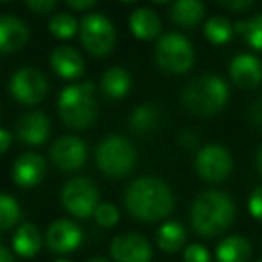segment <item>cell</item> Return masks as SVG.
I'll use <instances>...</instances> for the list:
<instances>
[{"instance_id":"83f0119b","label":"cell","mask_w":262,"mask_h":262,"mask_svg":"<svg viewBox=\"0 0 262 262\" xmlns=\"http://www.w3.org/2000/svg\"><path fill=\"white\" fill-rule=\"evenodd\" d=\"M49 29H51V34L56 38H61V40H67V38L74 36L77 31V22L72 15L69 13H56L54 16L49 22Z\"/></svg>"},{"instance_id":"3957f363","label":"cell","mask_w":262,"mask_h":262,"mask_svg":"<svg viewBox=\"0 0 262 262\" xmlns=\"http://www.w3.org/2000/svg\"><path fill=\"white\" fill-rule=\"evenodd\" d=\"M228 101V86L219 76L205 74L192 79L182 92V102L194 115L212 117Z\"/></svg>"},{"instance_id":"30bf717a","label":"cell","mask_w":262,"mask_h":262,"mask_svg":"<svg viewBox=\"0 0 262 262\" xmlns=\"http://www.w3.org/2000/svg\"><path fill=\"white\" fill-rule=\"evenodd\" d=\"M232 167V155L217 144L205 146L196 157V171L207 182H223L230 176Z\"/></svg>"},{"instance_id":"60d3db41","label":"cell","mask_w":262,"mask_h":262,"mask_svg":"<svg viewBox=\"0 0 262 262\" xmlns=\"http://www.w3.org/2000/svg\"><path fill=\"white\" fill-rule=\"evenodd\" d=\"M88 262H110V260H106V258H102V257H94V258H90Z\"/></svg>"},{"instance_id":"f1b7e54d","label":"cell","mask_w":262,"mask_h":262,"mask_svg":"<svg viewBox=\"0 0 262 262\" xmlns=\"http://www.w3.org/2000/svg\"><path fill=\"white\" fill-rule=\"evenodd\" d=\"M20 219V207L18 201L9 194L0 196V226L2 230H9L15 226Z\"/></svg>"},{"instance_id":"603a6c76","label":"cell","mask_w":262,"mask_h":262,"mask_svg":"<svg viewBox=\"0 0 262 262\" xmlns=\"http://www.w3.org/2000/svg\"><path fill=\"white\" fill-rule=\"evenodd\" d=\"M205 15V6L198 0H180L171 8V20L182 27H194L201 22Z\"/></svg>"},{"instance_id":"4dcf8cb0","label":"cell","mask_w":262,"mask_h":262,"mask_svg":"<svg viewBox=\"0 0 262 262\" xmlns=\"http://www.w3.org/2000/svg\"><path fill=\"white\" fill-rule=\"evenodd\" d=\"M183 262H210V253L201 244H189L183 253Z\"/></svg>"},{"instance_id":"9a60e30c","label":"cell","mask_w":262,"mask_h":262,"mask_svg":"<svg viewBox=\"0 0 262 262\" xmlns=\"http://www.w3.org/2000/svg\"><path fill=\"white\" fill-rule=\"evenodd\" d=\"M228 72L241 88H255L262 81V63L253 54H237L230 61Z\"/></svg>"},{"instance_id":"52a82bcc","label":"cell","mask_w":262,"mask_h":262,"mask_svg":"<svg viewBox=\"0 0 262 262\" xmlns=\"http://www.w3.org/2000/svg\"><path fill=\"white\" fill-rule=\"evenodd\" d=\"M63 207L72 215L86 219L95 214L99 207V190L94 180L77 176L65 183L61 190Z\"/></svg>"},{"instance_id":"4fadbf2b","label":"cell","mask_w":262,"mask_h":262,"mask_svg":"<svg viewBox=\"0 0 262 262\" xmlns=\"http://www.w3.org/2000/svg\"><path fill=\"white\" fill-rule=\"evenodd\" d=\"M81 241H83L81 228L69 219L54 221L49 226L47 235H45V243H47L49 250L54 253H69L79 246Z\"/></svg>"},{"instance_id":"7402d4cb","label":"cell","mask_w":262,"mask_h":262,"mask_svg":"<svg viewBox=\"0 0 262 262\" xmlns=\"http://www.w3.org/2000/svg\"><path fill=\"white\" fill-rule=\"evenodd\" d=\"M131 86V77L126 69L122 67H110L101 77V90L108 97L120 99L127 94Z\"/></svg>"},{"instance_id":"f546056e","label":"cell","mask_w":262,"mask_h":262,"mask_svg":"<svg viewBox=\"0 0 262 262\" xmlns=\"http://www.w3.org/2000/svg\"><path fill=\"white\" fill-rule=\"evenodd\" d=\"M94 217H95V221H97V225L104 226V228H110V226H113L119 221V210H117L112 203H101L97 207V210H95Z\"/></svg>"},{"instance_id":"d6986e66","label":"cell","mask_w":262,"mask_h":262,"mask_svg":"<svg viewBox=\"0 0 262 262\" xmlns=\"http://www.w3.org/2000/svg\"><path fill=\"white\" fill-rule=\"evenodd\" d=\"M129 29L140 40H153L160 34L162 22L149 8H139L129 15Z\"/></svg>"},{"instance_id":"7a4b0ae2","label":"cell","mask_w":262,"mask_h":262,"mask_svg":"<svg viewBox=\"0 0 262 262\" xmlns=\"http://www.w3.org/2000/svg\"><path fill=\"white\" fill-rule=\"evenodd\" d=\"M235 219V205L232 198L219 190L201 192L190 208L192 228L203 237H215L232 226Z\"/></svg>"},{"instance_id":"6da1fadb","label":"cell","mask_w":262,"mask_h":262,"mask_svg":"<svg viewBox=\"0 0 262 262\" xmlns=\"http://www.w3.org/2000/svg\"><path fill=\"white\" fill-rule=\"evenodd\" d=\"M124 205L135 219L151 223L171 214L174 207V196L164 180L144 176L135 180L126 189Z\"/></svg>"},{"instance_id":"1f68e13d","label":"cell","mask_w":262,"mask_h":262,"mask_svg":"<svg viewBox=\"0 0 262 262\" xmlns=\"http://www.w3.org/2000/svg\"><path fill=\"white\" fill-rule=\"evenodd\" d=\"M248 207H250L251 215H253L255 219H260L262 221V185L257 187V189L251 192Z\"/></svg>"},{"instance_id":"d4e9b609","label":"cell","mask_w":262,"mask_h":262,"mask_svg":"<svg viewBox=\"0 0 262 262\" xmlns=\"http://www.w3.org/2000/svg\"><path fill=\"white\" fill-rule=\"evenodd\" d=\"M160 122V112L153 104H142L133 110L129 117V127L133 133H149Z\"/></svg>"},{"instance_id":"e575fe53","label":"cell","mask_w":262,"mask_h":262,"mask_svg":"<svg viewBox=\"0 0 262 262\" xmlns=\"http://www.w3.org/2000/svg\"><path fill=\"white\" fill-rule=\"evenodd\" d=\"M180 144H182L183 147H187V149H194V147L198 146V137L194 135L190 129H183L182 133H180Z\"/></svg>"},{"instance_id":"7c38bea8","label":"cell","mask_w":262,"mask_h":262,"mask_svg":"<svg viewBox=\"0 0 262 262\" xmlns=\"http://www.w3.org/2000/svg\"><path fill=\"white\" fill-rule=\"evenodd\" d=\"M51 160L61 171H76L86 160V146L79 137H59L51 147Z\"/></svg>"},{"instance_id":"ffe728a7","label":"cell","mask_w":262,"mask_h":262,"mask_svg":"<svg viewBox=\"0 0 262 262\" xmlns=\"http://www.w3.org/2000/svg\"><path fill=\"white\" fill-rule=\"evenodd\" d=\"M13 250L22 257H34L41 248V233L36 225L24 223L16 228L15 235L11 239Z\"/></svg>"},{"instance_id":"44dd1931","label":"cell","mask_w":262,"mask_h":262,"mask_svg":"<svg viewBox=\"0 0 262 262\" xmlns=\"http://www.w3.org/2000/svg\"><path fill=\"white\" fill-rule=\"evenodd\" d=\"M251 255V244L241 235H230L217 244L215 257L219 262H246Z\"/></svg>"},{"instance_id":"b9f144b4","label":"cell","mask_w":262,"mask_h":262,"mask_svg":"<svg viewBox=\"0 0 262 262\" xmlns=\"http://www.w3.org/2000/svg\"><path fill=\"white\" fill-rule=\"evenodd\" d=\"M54 262H69V260H54Z\"/></svg>"},{"instance_id":"2e32d148","label":"cell","mask_w":262,"mask_h":262,"mask_svg":"<svg viewBox=\"0 0 262 262\" xmlns=\"http://www.w3.org/2000/svg\"><path fill=\"white\" fill-rule=\"evenodd\" d=\"M45 174V160L38 153H24L13 164V182L22 189L38 185Z\"/></svg>"},{"instance_id":"ac0fdd59","label":"cell","mask_w":262,"mask_h":262,"mask_svg":"<svg viewBox=\"0 0 262 262\" xmlns=\"http://www.w3.org/2000/svg\"><path fill=\"white\" fill-rule=\"evenodd\" d=\"M51 67L63 79H76L83 74L84 61L83 56L69 45H59L51 54Z\"/></svg>"},{"instance_id":"7bdbcfd3","label":"cell","mask_w":262,"mask_h":262,"mask_svg":"<svg viewBox=\"0 0 262 262\" xmlns=\"http://www.w3.org/2000/svg\"><path fill=\"white\" fill-rule=\"evenodd\" d=\"M257 262H262V260H257Z\"/></svg>"},{"instance_id":"d590c367","label":"cell","mask_w":262,"mask_h":262,"mask_svg":"<svg viewBox=\"0 0 262 262\" xmlns=\"http://www.w3.org/2000/svg\"><path fill=\"white\" fill-rule=\"evenodd\" d=\"M223 8L232 9V11H244V9L251 8L253 2L251 0H230V2H221Z\"/></svg>"},{"instance_id":"f35d334b","label":"cell","mask_w":262,"mask_h":262,"mask_svg":"<svg viewBox=\"0 0 262 262\" xmlns=\"http://www.w3.org/2000/svg\"><path fill=\"white\" fill-rule=\"evenodd\" d=\"M0 262H15V258H13L11 251H9L6 246L0 248Z\"/></svg>"},{"instance_id":"8d00e7d4","label":"cell","mask_w":262,"mask_h":262,"mask_svg":"<svg viewBox=\"0 0 262 262\" xmlns=\"http://www.w3.org/2000/svg\"><path fill=\"white\" fill-rule=\"evenodd\" d=\"M67 6L72 9H76V11H83V9H90L95 6L94 0H69L67 2Z\"/></svg>"},{"instance_id":"5bb4252c","label":"cell","mask_w":262,"mask_h":262,"mask_svg":"<svg viewBox=\"0 0 262 262\" xmlns=\"http://www.w3.org/2000/svg\"><path fill=\"white\" fill-rule=\"evenodd\" d=\"M51 133V120L43 112H29L20 117L16 124V135L29 146H41Z\"/></svg>"},{"instance_id":"9c48e42d","label":"cell","mask_w":262,"mask_h":262,"mask_svg":"<svg viewBox=\"0 0 262 262\" xmlns=\"http://www.w3.org/2000/svg\"><path fill=\"white\" fill-rule=\"evenodd\" d=\"M11 95L22 104H38L47 94V79L38 69L24 67L9 79Z\"/></svg>"},{"instance_id":"277c9868","label":"cell","mask_w":262,"mask_h":262,"mask_svg":"<svg viewBox=\"0 0 262 262\" xmlns=\"http://www.w3.org/2000/svg\"><path fill=\"white\" fill-rule=\"evenodd\" d=\"M58 112L61 120L72 129H86L97 117L94 83L70 84L61 92L58 101Z\"/></svg>"},{"instance_id":"4316f807","label":"cell","mask_w":262,"mask_h":262,"mask_svg":"<svg viewBox=\"0 0 262 262\" xmlns=\"http://www.w3.org/2000/svg\"><path fill=\"white\" fill-rule=\"evenodd\" d=\"M233 31L243 34L246 41L257 51H262V13L251 20H241L233 26Z\"/></svg>"},{"instance_id":"484cf974","label":"cell","mask_w":262,"mask_h":262,"mask_svg":"<svg viewBox=\"0 0 262 262\" xmlns=\"http://www.w3.org/2000/svg\"><path fill=\"white\" fill-rule=\"evenodd\" d=\"M203 33L208 41H212V43H215V45H223L232 38L233 26L225 16H212V18L205 24Z\"/></svg>"},{"instance_id":"d6a6232c","label":"cell","mask_w":262,"mask_h":262,"mask_svg":"<svg viewBox=\"0 0 262 262\" xmlns=\"http://www.w3.org/2000/svg\"><path fill=\"white\" fill-rule=\"evenodd\" d=\"M26 8H29L36 15H47L56 8V2H52V0H27Z\"/></svg>"},{"instance_id":"5b68a950","label":"cell","mask_w":262,"mask_h":262,"mask_svg":"<svg viewBox=\"0 0 262 262\" xmlns=\"http://www.w3.org/2000/svg\"><path fill=\"white\" fill-rule=\"evenodd\" d=\"M137 153L129 140L120 135H112L101 140L95 149V164L110 178H122L133 169Z\"/></svg>"},{"instance_id":"cb8c5ba5","label":"cell","mask_w":262,"mask_h":262,"mask_svg":"<svg viewBox=\"0 0 262 262\" xmlns=\"http://www.w3.org/2000/svg\"><path fill=\"white\" fill-rule=\"evenodd\" d=\"M185 241H187V232L182 223H178V221L164 223L157 232L158 246H160V250L167 251V253L178 251L180 248L185 244Z\"/></svg>"},{"instance_id":"ba28073f","label":"cell","mask_w":262,"mask_h":262,"mask_svg":"<svg viewBox=\"0 0 262 262\" xmlns=\"http://www.w3.org/2000/svg\"><path fill=\"white\" fill-rule=\"evenodd\" d=\"M79 34L83 47L97 58L110 54L115 45V29L101 13H90L83 16L79 22Z\"/></svg>"},{"instance_id":"8fae6325","label":"cell","mask_w":262,"mask_h":262,"mask_svg":"<svg viewBox=\"0 0 262 262\" xmlns=\"http://www.w3.org/2000/svg\"><path fill=\"white\" fill-rule=\"evenodd\" d=\"M110 255L115 262H149L151 244L139 233H120L112 241Z\"/></svg>"},{"instance_id":"74e56055","label":"cell","mask_w":262,"mask_h":262,"mask_svg":"<svg viewBox=\"0 0 262 262\" xmlns=\"http://www.w3.org/2000/svg\"><path fill=\"white\" fill-rule=\"evenodd\" d=\"M9 144H11V135H9L8 129H0V151L2 153H6L9 147Z\"/></svg>"},{"instance_id":"e0dca14e","label":"cell","mask_w":262,"mask_h":262,"mask_svg":"<svg viewBox=\"0 0 262 262\" xmlns=\"http://www.w3.org/2000/svg\"><path fill=\"white\" fill-rule=\"evenodd\" d=\"M29 40V29L20 18L13 15L0 16V51L15 52L22 49Z\"/></svg>"},{"instance_id":"8992f818","label":"cell","mask_w":262,"mask_h":262,"mask_svg":"<svg viewBox=\"0 0 262 262\" xmlns=\"http://www.w3.org/2000/svg\"><path fill=\"white\" fill-rule=\"evenodd\" d=\"M155 58L158 65L167 72L183 74L192 67L194 49L185 36L178 33H169L158 40Z\"/></svg>"},{"instance_id":"ab89813d","label":"cell","mask_w":262,"mask_h":262,"mask_svg":"<svg viewBox=\"0 0 262 262\" xmlns=\"http://www.w3.org/2000/svg\"><path fill=\"white\" fill-rule=\"evenodd\" d=\"M257 169H258V172H260V176H262V146L258 147V151H257Z\"/></svg>"},{"instance_id":"836d02e7","label":"cell","mask_w":262,"mask_h":262,"mask_svg":"<svg viewBox=\"0 0 262 262\" xmlns=\"http://www.w3.org/2000/svg\"><path fill=\"white\" fill-rule=\"evenodd\" d=\"M250 122L255 127L262 129V97L250 108Z\"/></svg>"}]
</instances>
